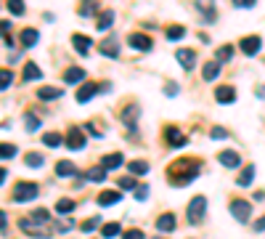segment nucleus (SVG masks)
I'll list each match as a JSON object with an SVG mask.
<instances>
[{
	"mask_svg": "<svg viewBox=\"0 0 265 239\" xmlns=\"http://www.w3.org/2000/svg\"><path fill=\"white\" fill-rule=\"evenodd\" d=\"M199 170H202V165L196 162V159H178L175 165L170 167V184H175V186H183V184H189V181H193L199 176Z\"/></svg>",
	"mask_w": 265,
	"mask_h": 239,
	"instance_id": "obj_1",
	"label": "nucleus"
},
{
	"mask_svg": "<svg viewBox=\"0 0 265 239\" xmlns=\"http://www.w3.org/2000/svg\"><path fill=\"white\" fill-rule=\"evenodd\" d=\"M37 194H40V186L32 184V181H19L14 189V202H32Z\"/></svg>",
	"mask_w": 265,
	"mask_h": 239,
	"instance_id": "obj_2",
	"label": "nucleus"
},
{
	"mask_svg": "<svg viewBox=\"0 0 265 239\" xmlns=\"http://www.w3.org/2000/svg\"><path fill=\"white\" fill-rule=\"evenodd\" d=\"M204 212H207V199L202 194L193 197L191 202H189V223H202Z\"/></svg>",
	"mask_w": 265,
	"mask_h": 239,
	"instance_id": "obj_3",
	"label": "nucleus"
},
{
	"mask_svg": "<svg viewBox=\"0 0 265 239\" xmlns=\"http://www.w3.org/2000/svg\"><path fill=\"white\" fill-rule=\"evenodd\" d=\"M231 215H234L239 223H247L249 215H252V205L244 202V199H234V202H231Z\"/></svg>",
	"mask_w": 265,
	"mask_h": 239,
	"instance_id": "obj_4",
	"label": "nucleus"
},
{
	"mask_svg": "<svg viewBox=\"0 0 265 239\" xmlns=\"http://www.w3.org/2000/svg\"><path fill=\"white\" fill-rule=\"evenodd\" d=\"M64 144H67L72 152H77V149H82V146H85V135H82V131L72 128V131L67 133V138H64Z\"/></svg>",
	"mask_w": 265,
	"mask_h": 239,
	"instance_id": "obj_5",
	"label": "nucleus"
},
{
	"mask_svg": "<svg viewBox=\"0 0 265 239\" xmlns=\"http://www.w3.org/2000/svg\"><path fill=\"white\" fill-rule=\"evenodd\" d=\"M19 229L22 231H27L29 237H43V223H37L35 218H22V221H19Z\"/></svg>",
	"mask_w": 265,
	"mask_h": 239,
	"instance_id": "obj_6",
	"label": "nucleus"
},
{
	"mask_svg": "<svg viewBox=\"0 0 265 239\" xmlns=\"http://www.w3.org/2000/svg\"><path fill=\"white\" fill-rule=\"evenodd\" d=\"M127 43L133 45L135 51H151V37H146V35H141V32H135V35H130L127 37Z\"/></svg>",
	"mask_w": 265,
	"mask_h": 239,
	"instance_id": "obj_7",
	"label": "nucleus"
},
{
	"mask_svg": "<svg viewBox=\"0 0 265 239\" xmlns=\"http://www.w3.org/2000/svg\"><path fill=\"white\" fill-rule=\"evenodd\" d=\"M239 45H241V51H244V53H247V56H255L257 51H260L263 40H260V37H257V35H249V37H244V40L239 43Z\"/></svg>",
	"mask_w": 265,
	"mask_h": 239,
	"instance_id": "obj_8",
	"label": "nucleus"
},
{
	"mask_svg": "<svg viewBox=\"0 0 265 239\" xmlns=\"http://www.w3.org/2000/svg\"><path fill=\"white\" fill-rule=\"evenodd\" d=\"M220 165H225V167H231V170H236L239 165H241V157H239L236 152H231V149H225V152H220Z\"/></svg>",
	"mask_w": 265,
	"mask_h": 239,
	"instance_id": "obj_9",
	"label": "nucleus"
},
{
	"mask_svg": "<svg viewBox=\"0 0 265 239\" xmlns=\"http://www.w3.org/2000/svg\"><path fill=\"white\" fill-rule=\"evenodd\" d=\"M215 99H217V104H231V101H236V90L231 85H223L215 90Z\"/></svg>",
	"mask_w": 265,
	"mask_h": 239,
	"instance_id": "obj_10",
	"label": "nucleus"
},
{
	"mask_svg": "<svg viewBox=\"0 0 265 239\" xmlns=\"http://www.w3.org/2000/svg\"><path fill=\"white\" fill-rule=\"evenodd\" d=\"M98 90H101V85H93V82H88V85H82L80 90H77V101H80V104H85V101H90L96 93H98Z\"/></svg>",
	"mask_w": 265,
	"mask_h": 239,
	"instance_id": "obj_11",
	"label": "nucleus"
},
{
	"mask_svg": "<svg viewBox=\"0 0 265 239\" xmlns=\"http://www.w3.org/2000/svg\"><path fill=\"white\" fill-rule=\"evenodd\" d=\"M178 61H180V67L183 69H193V64H196V53L189 48H180L178 51Z\"/></svg>",
	"mask_w": 265,
	"mask_h": 239,
	"instance_id": "obj_12",
	"label": "nucleus"
},
{
	"mask_svg": "<svg viewBox=\"0 0 265 239\" xmlns=\"http://www.w3.org/2000/svg\"><path fill=\"white\" fill-rule=\"evenodd\" d=\"M165 138H167V144H170V146H186V141H189L183 133L178 131V128H167V135H165Z\"/></svg>",
	"mask_w": 265,
	"mask_h": 239,
	"instance_id": "obj_13",
	"label": "nucleus"
},
{
	"mask_svg": "<svg viewBox=\"0 0 265 239\" xmlns=\"http://www.w3.org/2000/svg\"><path fill=\"white\" fill-rule=\"evenodd\" d=\"M122 162H125V157H122L120 152H114V154H109V157H103L101 167H103V170H117Z\"/></svg>",
	"mask_w": 265,
	"mask_h": 239,
	"instance_id": "obj_14",
	"label": "nucleus"
},
{
	"mask_svg": "<svg viewBox=\"0 0 265 239\" xmlns=\"http://www.w3.org/2000/svg\"><path fill=\"white\" fill-rule=\"evenodd\" d=\"M202 77H204L207 82L217 80V77H220V64H217V61H210V64H204V69H202Z\"/></svg>",
	"mask_w": 265,
	"mask_h": 239,
	"instance_id": "obj_15",
	"label": "nucleus"
},
{
	"mask_svg": "<svg viewBox=\"0 0 265 239\" xmlns=\"http://www.w3.org/2000/svg\"><path fill=\"white\" fill-rule=\"evenodd\" d=\"M80 80H85V69L82 67H72V69L64 72V82H69V85H72V82H80Z\"/></svg>",
	"mask_w": 265,
	"mask_h": 239,
	"instance_id": "obj_16",
	"label": "nucleus"
},
{
	"mask_svg": "<svg viewBox=\"0 0 265 239\" xmlns=\"http://www.w3.org/2000/svg\"><path fill=\"white\" fill-rule=\"evenodd\" d=\"M122 199L120 191H101L98 194V205H103V208H109V205H117Z\"/></svg>",
	"mask_w": 265,
	"mask_h": 239,
	"instance_id": "obj_17",
	"label": "nucleus"
},
{
	"mask_svg": "<svg viewBox=\"0 0 265 239\" xmlns=\"http://www.w3.org/2000/svg\"><path fill=\"white\" fill-rule=\"evenodd\" d=\"M61 93H64V88H40V90H37V99L53 101V99H59Z\"/></svg>",
	"mask_w": 265,
	"mask_h": 239,
	"instance_id": "obj_18",
	"label": "nucleus"
},
{
	"mask_svg": "<svg viewBox=\"0 0 265 239\" xmlns=\"http://www.w3.org/2000/svg\"><path fill=\"white\" fill-rule=\"evenodd\" d=\"M157 229L159 231H172L175 229V215H170V212H167V215H159L157 218Z\"/></svg>",
	"mask_w": 265,
	"mask_h": 239,
	"instance_id": "obj_19",
	"label": "nucleus"
},
{
	"mask_svg": "<svg viewBox=\"0 0 265 239\" xmlns=\"http://www.w3.org/2000/svg\"><path fill=\"white\" fill-rule=\"evenodd\" d=\"M112 22H114V11H101V14H98V24H96V27H98L101 32H106L109 27H112Z\"/></svg>",
	"mask_w": 265,
	"mask_h": 239,
	"instance_id": "obj_20",
	"label": "nucleus"
},
{
	"mask_svg": "<svg viewBox=\"0 0 265 239\" xmlns=\"http://www.w3.org/2000/svg\"><path fill=\"white\" fill-rule=\"evenodd\" d=\"M37 37H40L37 29H24L22 32V48H32V45L37 43Z\"/></svg>",
	"mask_w": 265,
	"mask_h": 239,
	"instance_id": "obj_21",
	"label": "nucleus"
},
{
	"mask_svg": "<svg viewBox=\"0 0 265 239\" xmlns=\"http://www.w3.org/2000/svg\"><path fill=\"white\" fill-rule=\"evenodd\" d=\"M122 120H125V125H130V133L135 135V120H138V109H135V106L125 109V112H122Z\"/></svg>",
	"mask_w": 265,
	"mask_h": 239,
	"instance_id": "obj_22",
	"label": "nucleus"
},
{
	"mask_svg": "<svg viewBox=\"0 0 265 239\" xmlns=\"http://www.w3.org/2000/svg\"><path fill=\"white\" fill-rule=\"evenodd\" d=\"M72 43H74V48L80 51V53H88L90 45H93V43H90V37H85V35H74V37H72Z\"/></svg>",
	"mask_w": 265,
	"mask_h": 239,
	"instance_id": "obj_23",
	"label": "nucleus"
},
{
	"mask_svg": "<svg viewBox=\"0 0 265 239\" xmlns=\"http://www.w3.org/2000/svg\"><path fill=\"white\" fill-rule=\"evenodd\" d=\"M56 173H59V178H72L77 173V167L72 162H59V165H56Z\"/></svg>",
	"mask_w": 265,
	"mask_h": 239,
	"instance_id": "obj_24",
	"label": "nucleus"
},
{
	"mask_svg": "<svg viewBox=\"0 0 265 239\" xmlns=\"http://www.w3.org/2000/svg\"><path fill=\"white\" fill-rule=\"evenodd\" d=\"M252 178H255V165H247V167H244V173L239 176L236 184H239V186H249V184H252Z\"/></svg>",
	"mask_w": 265,
	"mask_h": 239,
	"instance_id": "obj_25",
	"label": "nucleus"
},
{
	"mask_svg": "<svg viewBox=\"0 0 265 239\" xmlns=\"http://www.w3.org/2000/svg\"><path fill=\"white\" fill-rule=\"evenodd\" d=\"M231 56H234V45H223V48H217L215 61H217V64H223V61H228Z\"/></svg>",
	"mask_w": 265,
	"mask_h": 239,
	"instance_id": "obj_26",
	"label": "nucleus"
},
{
	"mask_svg": "<svg viewBox=\"0 0 265 239\" xmlns=\"http://www.w3.org/2000/svg\"><path fill=\"white\" fill-rule=\"evenodd\" d=\"M43 72H40V67L37 64H27V69H24V80H40Z\"/></svg>",
	"mask_w": 265,
	"mask_h": 239,
	"instance_id": "obj_27",
	"label": "nucleus"
},
{
	"mask_svg": "<svg viewBox=\"0 0 265 239\" xmlns=\"http://www.w3.org/2000/svg\"><path fill=\"white\" fill-rule=\"evenodd\" d=\"M183 37H186V27H180V24L167 29V40H183Z\"/></svg>",
	"mask_w": 265,
	"mask_h": 239,
	"instance_id": "obj_28",
	"label": "nucleus"
},
{
	"mask_svg": "<svg viewBox=\"0 0 265 239\" xmlns=\"http://www.w3.org/2000/svg\"><path fill=\"white\" fill-rule=\"evenodd\" d=\"M24 162H27L29 167H43V162H45V159H43V154H37V152H29L27 157H24Z\"/></svg>",
	"mask_w": 265,
	"mask_h": 239,
	"instance_id": "obj_29",
	"label": "nucleus"
},
{
	"mask_svg": "<svg viewBox=\"0 0 265 239\" xmlns=\"http://www.w3.org/2000/svg\"><path fill=\"white\" fill-rule=\"evenodd\" d=\"M88 181H106V170L103 167H90V170L85 173Z\"/></svg>",
	"mask_w": 265,
	"mask_h": 239,
	"instance_id": "obj_30",
	"label": "nucleus"
},
{
	"mask_svg": "<svg viewBox=\"0 0 265 239\" xmlns=\"http://www.w3.org/2000/svg\"><path fill=\"white\" fill-rule=\"evenodd\" d=\"M127 170L135 173V176H144V173H148V162H141V159H135V162L127 165Z\"/></svg>",
	"mask_w": 265,
	"mask_h": 239,
	"instance_id": "obj_31",
	"label": "nucleus"
},
{
	"mask_svg": "<svg viewBox=\"0 0 265 239\" xmlns=\"http://www.w3.org/2000/svg\"><path fill=\"white\" fill-rule=\"evenodd\" d=\"M101 53H103V56H112V59H114V56H120V48H117V43H114V40L103 43V45H101Z\"/></svg>",
	"mask_w": 265,
	"mask_h": 239,
	"instance_id": "obj_32",
	"label": "nucleus"
},
{
	"mask_svg": "<svg viewBox=\"0 0 265 239\" xmlns=\"http://www.w3.org/2000/svg\"><path fill=\"white\" fill-rule=\"evenodd\" d=\"M61 141H64L61 133H45V135H43V144H45V146H59Z\"/></svg>",
	"mask_w": 265,
	"mask_h": 239,
	"instance_id": "obj_33",
	"label": "nucleus"
},
{
	"mask_svg": "<svg viewBox=\"0 0 265 239\" xmlns=\"http://www.w3.org/2000/svg\"><path fill=\"white\" fill-rule=\"evenodd\" d=\"M120 229H122L120 223H106V226H103V229H101V237L112 239V237H117V234H120Z\"/></svg>",
	"mask_w": 265,
	"mask_h": 239,
	"instance_id": "obj_34",
	"label": "nucleus"
},
{
	"mask_svg": "<svg viewBox=\"0 0 265 239\" xmlns=\"http://www.w3.org/2000/svg\"><path fill=\"white\" fill-rule=\"evenodd\" d=\"M16 157V146L14 144H0V159H11Z\"/></svg>",
	"mask_w": 265,
	"mask_h": 239,
	"instance_id": "obj_35",
	"label": "nucleus"
},
{
	"mask_svg": "<svg viewBox=\"0 0 265 239\" xmlns=\"http://www.w3.org/2000/svg\"><path fill=\"white\" fill-rule=\"evenodd\" d=\"M29 218H35V221H37V223H43V226H45V223H48V221H50V212H48V210H45V208H40V210H35V212H32V215H29Z\"/></svg>",
	"mask_w": 265,
	"mask_h": 239,
	"instance_id": "obj_36",
	"label": "nucleus"
},
{
	"mask_svg": "<svg viewBox=\"0 0 265 239\" xmlns=\"http://www.w3.org/2000/svg\"><path fill=\"white\" fill-rule=\"evenodd\" d=\"M196 8L204 14V19H207V22H215V16H217V14H215V8H210L207 3H196Z\"/></svg>",
	"mask_w": 265,
	"mask_h": 239,
	"instance_id": "obj_37",
	"label": "nucleus"
},
{
	"mask_svg": "<svg viewBox=\"0 0 265 239\" xmlns=\"http://www.w3.org/2000/svg\"><path fill=\"white\" fill-rule=\"evenodd\" d=\"M11 80H14V72H11V69H0V90L8 88Z\"/></svg>",
	"mask_w": 265,
	"mask_h": 239,
	"instance_id": "obj_38",
	"label": "nucleus"
},
{
	"mask_svg": "<svg viewBox=\"0 0 265 239\" xmlns=\"http://www.w3.org/2000/svg\"><path fill=\"white\" fill-rule=\"evenodd\" d=\"M56 210H59L61 215H64V212H72L74 210V202H72V199H59V202H56Z\"/></svg>",
	"mask_w": 265,
	"mask_h": 239,
	"instance_id": "obj_39",
	"label": "nucleus"
},
{
	"mask_svg": "<svg viewBox=\"0 0 265 239\" xmlns=\"http://www.w3.org/2000/svg\"><path fill=\"white\" fill-rule=\"evenodd\" d=\"M24 122H27V131H37V128H40V120H37L32 112L24 114Z\"/></svg>",
	"mask_w": 265,
	"mask_h": 239,
	"instance_id": "obj_40",
	"label": "nucleus"
},
{
	"mask_svg": "<svg viewBox=\"0 0 265 239\" xmlns=\"http://www.w3.org/2000/svg\"><path fill=\"white\" fill-rule=\"evenodd\" d=\"M98 14V3H88V5H80V16H93Z\"/></svg>",
	"mask_w": 265,
	"mask_h": 239,
	"instance_id": "obj_41",
	"label": "nucleus"
},
{
	"mask_svg": "<svg viewBox=\"0 0 265 239\" xmlns=\"http://www.w3.org/2000/svg\"><path fill=\"white\" fill-rule=\"evenodd\" d=\"M8 11L14 16H22L24 14V3H19V0H8Z\"/></svg>",
	"mask_w": 265,
	"mask_h": 239,
	"instance_id": "obj_42",
	"label": "nucleus"
},
{
	"mask_svg": "<svg viewBox=\"0 0 265 239\" xmlns=\"http://www.w3.org/2000/svg\"><path fill=\"white\" fill-rule=\"evenodd\" d=\"M120 189H138V186H135V178H130V176H125V178H120Z\"/></svg>",
	"mask_w": 265,
	"mask_h": 239,
	"instance_id": "obj_43",
	"label": "nucleus"
},
{
	"mask_svg": "<svg viewBox=\"0 0 265 239\" xmlns=\"http://www.w3.org/2000/svg\"><path fill=\"white\" fill-rule=\"evenodd\" d=\"M98 223H101V218H98V215H96V218H88V221L82 223V231H85V234H88V231H93V229H96V226H98Z\"/></svg>",
	"mask_w": 265,
	"mask_h": 239,
	"instance_id": "obj_44",
	"label": "nucleus"
},
{
	"mask_svg": "<svg viewBox=\"0 0 265 239\" xmlns=\"http://www.w3.org/2000/svg\"><path fill=\"white\" fill-rule=\"evenodd\" d=\"M72 229H74L72 221H59L56 223V231H59V234H67V231H72Z\"/></svg>",
	"mask_w": 265,
	"mask_h": 239,
	"instance_id": "obj_45",
	"label": "nucleus"
},
{
	"mask_svg": "<svg viewBox=\"0 0 265 239\" xmlns=\"http://www.w3.org/2000/svg\"><path fill=\"white\" fill-rule=\"evenodd\" d=\"M122 239H146V237H144V231H141V229H130V231L122 234Z\"/></svg>",
	"mask_w": 265,
	"mask_h": 239,
	"instance_id": "obj_46",
	"label": "nucleus"
},
{
	"mask_svg": "<svg viewBox=\"0 0 265 239\" xmlns=\"http://www.w3.org/2000/svg\"><path fill=\"white\" fill-rule=\"evenodd\" d=\"M210 135L212 138H228V131H225V128H212Z\"/></svg>",
	"mask_w": 265,
	"mask_h": 239,
	"instance_id": "obj_47",
	"label": "nucleus"
},
{
	"mask_svg": "<svg viewBox=\"0 0 265 239\" xmlns=\"http://www.w3.org/2000/svg\"><path fill=\"white\" fill-rule=\"evenodd\" d=\"M146 197H148V186H138V189H135V199H138V202H144Z\"/></svg>",
	"mask_w": 265,
	"mask_h": 239,
	"instance_id": "obj_48",
	"label": "nucleus"
},
{
	"mask_svg": "<svg viewBox=\"0 0 265 239\" xmlns=\"http://www.w3.org/2000/svg\"><path fill=\"white\" fill-rule=\"evenodd\" d=\"M236 8H255V0H236Z\"/></svg>",
	"mask_w": 265,
	"mask_h": 239,
	"instance_id": "obj_49",
	"label": "nucleus"
},
{
	"mask_svg": "<svg viewBox=\"0 0 265 239\" xmlns=\"http://www.w3.org/2000/svg\"><path fill=\"white\" fill-rule=\"evenodd\" d=\"M11 29V22H5V19H0V35H8Z\"/></svg>",
	"mask_w": 265,
	"mask_h": 239,
	"instance_id": "obj_50",
	"label": "nucleus"
},
{
	"mask_svg": "<svg viewBox=\"0 0 265 239\" xmlns=\"http://www.w3.org/2000/svg\"><path fill=\"white\" fill-rule=\"evenodd\" d=\"M165 93H167V96H175V93H178V85H167Z\"/></svg>",
	"mask_w": 265,
	"mask_h": 239,
	"instance_id": "obj_51",
	"label": "nucleus"
},
{
	"mask_svg": "<svg viewBox=\"0 0 265 239\" xmlns=\"http://www.w3.org/2000/svg\"><path fill=\"white\" fill-rule=\"evenodd\" d=\"M263 229H265V215H263V218H260V221H257V223H255V231H263Z\"/></svg>",
	"mask_w": 265,
	"mask_h": 239,
	"instance_id": "obj_52",
	"label": "nucleus"
},
{
	"mask_svg": "<svg viewBox=\"0 0 265 239\" xmlns=\"http://www.w3.org/2000/svg\"><path fill=\"white\" fill-rule=\"evenodd\" d=\"M5 223H8V218H5V212L0 210V229H5Z\"/></svg>",
	"mask_w": 265,
	"mask_h": 239,
	"instance_id": "obj_53",
	"label": "nucleus"
},
{
	"mask_svg": "<svg viewBox=\"0 0 265 239\" xmlns=\"http://www.w3.org/2000/svg\"><path fill=\"white\" fill-rule=\"evenodd\" d=\"M5 176H8V170H3V167H0V184L5 181Z\"/></svg>",
	"mask_w": 265,
	"mask_h": 239,
	"instance_id": "obj_54",
	"label": "nucleus"
},
{
	"mask_svg": "<svg viewBox=\"0 0 265 239\" xmlns=\"http://www.w3.org/2000/svg\"><path fill=\"white\" fill-rule=\"evenodd\" d=\"M257 96H260V99H265V88H260V90H257Z\"/></svg>",
	"mask_w": 265,
	"mask_h": 239,
	"instance_id": "obj_55",
	"label": "nucleus"
}]
</instances>
